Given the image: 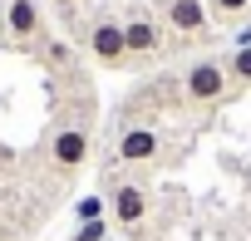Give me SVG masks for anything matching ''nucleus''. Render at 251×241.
<instances>
[{
    "instance_id": "obj_7",
    "label": "nucleus",
    "mask_w": 251,
    "mask_h": 241,
    "mask_svg": "<svg viewBox=\"0 0 251 241\" xmlns=\"http://www.w3.org/2000/svg\"><path fill=\"white\" fill-rule=\"evenodd\" d=\"M123 40H128V59H148V54L163 49V30H158V20L148 10H138V15L123 20Z\"/></svg>"
},
{
    "instance_id": "obj_9",
    "label": "nucleus",
    "mask_w": 251,
    "mask_h": 241,
    "mask_svg": "<svg viewBox=\"0 0 251 241\" xmlns=\"http://www.w3.org/2000/svg\"><path fill=\"white\" fill-rule=\"evenodd\" d=\"M108 217V197H79L74 202V221L84 226V221H103Z\"/></svg>"
},
{
    "instance_id": "obj_12",
    "label": "nucleus",
    "mask_w": 251,
    "mask_h": 241,
    "mask_svg": "<svg viewBox=\"0 0 251 241\" xmlns=\"http://www.w3.org/2000/svg\"><path fill=\"white\" fill-rule=\"evenodd\" d=\"M74 241H108V217H103V221H84V226L74 231Z\"/></svg>"
},
{
    "instance_id": "obj_4",
    "label": "nucleus",
    "mask_w": 251,
    "mask_h": 241,
    "mask_svg": "<svg viewBox=\"0 0 251 241\" xmlns=\"http://www.w3.org/2000/svg\"><path fill=\"white\" fill-rule=\"evenodd\" d=\"M0 25H5L10 45H35L45 35V10H40V0H5L0 5Z\"/></svg>"
},
{
    "instance_id": "obj_2",
    "label": "nucleus",
    "mask_w": 251,
    "mask_h": 241,
    "mask_svg": "<svg viewBox=\"0 0 251 241\" xmlns=\"http://www.w3.org/2000/svg\"><path fill=\"white\" fill-rule=\"evenodd\" d=\"M89 54L103 64V69H118V64H128V40H123V20L118 15H99L84 35Z\"/></svg>"
},
{
    "instance_id": "obj_11",
    "label": "nucleus",
    "mask_w": 251,
    "mask_h": 241,
    "mask_svg": "<svg viewBox=\"0 0 251 241\" xmlns=\"http://www.w3.org/2000/svg\"><path fill=\"white\" fill-rule=\"evenodd\" d=\"M226 74H231V79H241V84H251V45H246V49H231Z\"/></svg>"
},
{
    "instance_id": "obj_3",
    "label": "nucleus",
    "mask_w": 251,
    "mask_h": 241,
    "mask_svg": "<svg viewBox=\"0 0 251 241\" xmlns=\"http://www.w3.org/2000/svg\"><path fill=\"white\" fill-rule=\"evenodd\" d=\"M226 64H217V59H197V64H187V74H182V98L187 103H217V98H226Z\"/></svg>"
},
{
    "instance_id": "obj_10",
    "label": "nucleus",
    "mask_w": 251,
    "mask_h": 241,
    "mask_svg": "<svg viewBox=\"0 0 251 241\" xmlns=\"http://www.w3.org/2000/svg\"><path fill=\"white\" fill-rule=\"evenodd\" d=\"M207 10H212V20L231 25L236 15H246V10H251V0H207Z\"/></svg>"
},
{
    "instance_id": "obj_5",
    "label": "nucleus",
    "mask_w": 251,
    "mask_h": 241,
    "mask_svg": "<svg viewBox=\"0 0 251 241\" xmlns=\"http://www.w3.org/2000/svg\"><path fill=\"white\" fill-rule=\"evenodd\" d=\"M158 153H163V133L148 123H128L118 133V163L143 168V163H158Z\"/></svg>"
},
{
    "instance_id": "obj_6",
    "label": "nucleus",
    "mask_w": 251,
    "mask_h": 241,
    "mask_svg": "<svg viewBox=\"0 0 251 241\" xmlns=\"http://www.w3.org/2000/svg\"><path fill=\"white\" fill-rule=\"evenodd\" d=\"M148 207H153V197H148V187H138V182H118V187L108 192V217H113L118 226H143V221H148Z\"/></svg>"
},
{
    "instance_id": "obj_13",
    "label": "nucleus",
    "mask_w": 251,
    "mask_h": 241,
    "mask_svg": "<svg viewBox=\"0 0 251 241\" xmlns=\"http://www.w3.org/2000/svg\"><path fill=\"white\" fill-rule=\"evenodd\" d=\"M108 241H113V236H108Z\"/></svg>"
},
{
    "instance_id": "obj_1",
    "label": "nucleus",
    "mask_w": 251,
    "mask_h": 241,
    "mask_svg": "<svg viewBox=\"0 0 251 241\" xmlns=\"http://www.w3.org/2000/svg\"><path fill=\"white\" fill-rule=\"evenodd\" d=\"M45 158H50V168L54 172H79L84 163H89V128L84 123H59L54 133H50V143H45Z\"/></svg>"
},
{
    "instance_id": "obj_8",
    "label": "nucleus",
    "mask_w": 251,
    "mask_h": 241,
    "mask_svg": "<svg viewBox=\"0 0 251 241\" xmlns=\"http://www.w3.org/2000/svg\"><path fill=\"white\" fill-rule=\"evenodd\" d=\"M163 20L177 30V35H187V40H197L207 25H212V10L202 5V0H168V10H163Z\"/></svg>"
}]
</instances>
